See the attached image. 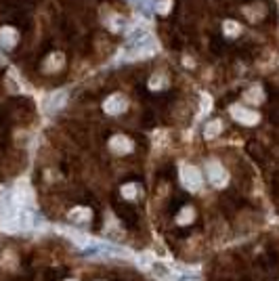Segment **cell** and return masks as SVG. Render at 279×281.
<instances>
[{"mask_svg":"<svg viewBox=\"0 0 279 281\" xmlns=\"http://www.w3.org/2000/svg\"><path fill=\"white\" fill-rule=\"evenodd\" d=\"M183 185L187 187V189H191V191H195V189H200L202 187V178H200V172L195 170V168H191V166H185L183 168Z\"/></svg>","mask_w":279,"mask_h":281,"instance_id":"cell-1","label":"cell"},{"mask_svg":"<svg viewBox=\"0 0 279 281\" xmlns=\"http://www.w3.org/2000/svg\"><path fill=\"white\" fill-rule=\"evenodd\" d=\"M15 38H17V32L13 30V27H3L0 30V44L11 49L13 44H15Z\"/></svg>","mask_w":279,"mask_h":281,"instance_id":"cell-2","label":"cell"},{"mask_svg":"<svg viewBox=\"0 0 279 281\" xmlns=\"http://www.w3.org/2000/svg\"><path fill=\"white\" fill-rule=\"evenodd\" d=\"M208 170H210V178L214 180V185H222V182H225V170H222L216 162L208 166Z\"/></svg>","mask_w":279,"mask_h":281,"instance_id":"cell-3","label":"cell"},{"mask_svg":"<svg viewBox=\"0 0 279 281\" xmlns=\"http://www.w3.org/2000/svg\"><path fill=\"white\" fill-rule=\"evenodd\" d=\"M88 218H90V212H88L86 208H78V210H74V212H72V220L74 222H86Z\"/></svg>","mask_w":279,"mask_h":281,"instance_id":"cell-4","label":"cell"},{"mask_svg":"<svg viewBox=\"0 0 279 281\" xmlns=\"http://www.w3.org/2000/svg\"><path fill=\"white\" fill-rule=\"evenodd\" d=\"M191 218H193V210H191V208H185V210H183V214H180V216L176 218V222H178V224H185V222H189Z\"/></svg>","mask_w":279,"mask_h":281,"instance_id":"cell-5","label":"cell"},{"mask_svg":"<svg viewBox=\"0 0 279 281\" xmlns=\"http://www.w3.org/2000/svg\"><path fill=\"white\" fill-rule=\"evenodd\" d=\"M132 193H134V187H132V185H130V187H124V195H126V198H134Z\"/></svg>","mask_w":279,"mask_h":281,"instance_id":"cell-6","label":"cell"},{"mask_svg":"<svg viewBox=\"0 0 279 281\" xmlns=\"http://www.w3.org/2000/svg\"><path fill=\"white\" fill-rule=\"evenodd\" d=\"M67 281H76V279H67Z\"/></svg>","mask_w":279,"mask_h":281,"instance_id":"cell-7","label":"cell"}]
</instances>
